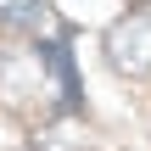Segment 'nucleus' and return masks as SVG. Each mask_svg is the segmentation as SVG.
I'll use <instances>...</instances> for the list:
<instances>
[{
	"label": "nucleus",
	"instance_id": "f257e3e1",
	"mask_svg": "<svg viewBox=\"0 0 151 151\" xmlns=\"http://www.w3.org/2000/svg\"><path fill=\"white\" fill-rule=\"evenodd\" d=\"M106 62L123 78H151V6L118 17L106 28Z\"/></svg>",
	"mask_w": 151,
	"mask_h": 151
},
{
	"label": "nucleus",
	"instance_id": "f03ea898",
	"mask_svg": "<svg viewBox=\"0 0 151 151\" xmlns=\"http://www.w3.org/2000/svg\"><path fill=\"white\" fill-rule=\"evenodd\" d=\"M50 17V0H0V22L6 28H39Z\"/></svg>",
	"mask_w": 151,
	"mask_h": 151
},
{
	"label": "nucleus",
	"instance_id": "7ed1b4c3",
	"mask_svg": "<svg viewBox=\"0 0 151 151\" xmlns=\"http://www.w3.org/2000/svg\"><path fill=\"white\" fill-rule=\"evenodd\" d=\"M34 151H84V146H78V140H67V134H45Z\"/></svg>",
	"mask_w": 151,
	"mask_h": 151
},
{
	"label": "nucleus",
	"instance_id": "20e7f679",
	"mask_svg": "<svg viewBox=\"0 0 151 151\" xmlns=\"http://www.w3.org/2000/svg\"><path fill=\"white\" fill-rule=\"evenodd\" d=\"M140 6H146V0H140Z\"/></svg>",
	"mask_w": 151,
	"mask_h": 151
}]
</instances>
